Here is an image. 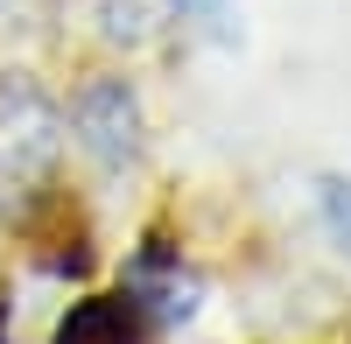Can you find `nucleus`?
Here are the masks:
<instances>
[{"label": "nucleus", "instance_id": "obj_1", "mask_svg": "<svg viewBox=\"0 0 351 344\" xmlns=\"http://www.w3.org/2000/svg\"><path fill=\"white\" fill-rule=\"evenodd\" d=\"M134 99H127V84H112V77H99L92 92L77 99V134H84V148L92 155H106V162H120V155H134Z\"/></svg>", "mask_w": 351, "mask_h": 344}, {"label": "nucleus", "instance_id": "obj_3", "mask_svg": "<svg viewBox=\"0 0 351 344\" xmlns=\"http://www.w3.org/2000/svg\"><path fill=\"white\" fill-rule=\"evenodd\" d=\"M324 218H330L337 246L351 253V183H344V176H330V183H324Z\"/></svg>", "mask_w": 351, "mask_h": 344}, {"label": "nucleus", "instance_id": "obj_4", "mask_svg": "<svg viewBox=\"0 0 351 344\" xmlns=\"http://www.w3.org/2000/svg\"><path fill=\"white\" fill-rule=\"evenodd\" d=\"M169 8H183V14H218L225 0H169Z\"/></svg>", "mask_w": 351, "mask_h": 344}, {"label": "nucleus", "instance_id": "obj_2", "mask_svg": "<svg viewBox=\"0 0 351 344\" xmlns=\"http://www.w3.org/2000/svg\"><path fill=\"white\" fill-rule=\"evenodd\" d=\"M134 302L120 295H92V302H71V317L56 323V344H134Z\"/></svg>", "mask_w": 351, "mask_h": 344}]
</instances>
